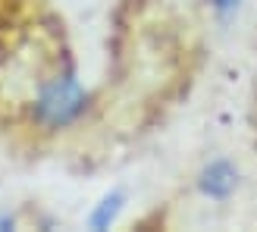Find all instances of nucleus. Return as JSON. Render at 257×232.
<instances>
[{
  "label": "nucleus",
  "instance_id": "f257e3e1",
  "mask_svg": "<svg viewBox=\"0 0 257 232\" xmlns=\"http://www.w3.org/2000/svg\"><path fill=\"white\" fill-rule=\"evenodd\" d=\"M88 100L91 97H88V88L79 82V75L72 69H63L57 75H50L47 82H41L32 104V116L44 129H66L85 116Z\"/></svg>",
  "mask_w": 257,
  "mask_h": 232
},
{
  "label": "nucleus",
  "instance_id": "f03ea898",
  "mask_svg": "<svg viewBox=\"0 0 257 232\" xmlns=\"http://www.w3.org/2000/svg\"><path fill=\"white\" fill-rule=\"evenodd\" d=\"M195 188L201 198H207L213 204H226L238 195L241 188V166L232 157H210L195 176Z\"/></svg>",
  "mask_w": 257,
  "mask_h": 232
},
{
  "label": "nucleus",
  "instance_id": "7ed1b4c3",
  "mask_svg": "<svg viewBox=\"0 0 257 232\" xmlns=\"http://www.w3.org/2000/svg\"><path fill=\"white\" fill-rule=\"evenodd\" d=\"M125 201H128V195H125V188H110L104 198H100L94 207H91V213H88V229H94V232H100V229H110L113 223L122 216V210H125Z\"/></svg>",
  "mask_w": 257,
  "mask_h": 232
},
{
  "label": "nucleus",
  "instance_id": "20e7f679",
  "mask_svg": "<svg viewBox=\"0 0 257 232\" xmlns=\"http://www.w3.org/2000/svg\"><path fill=\"white\" fill-rule=\"evenodd\" d=\"M204 4H207L210 16L220 25H232L241 16V10H245V0H204Z\"/></svg>",
  "mask_w": 257,
  "mask_h": 232
}]
</instances>
